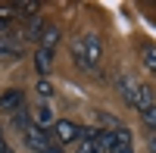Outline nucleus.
<instances>
[{"label":"nucleus","mask_w":156,"mask_h":153,"mask_svg":"<svg viewBox=\"0 0 156 153\" xmlns=\"http://www.w3.org/2000/svg\"><path fill=\"white\" fill-rule=\"evenodd\" d=\"M56 44H59V31H56V28H44V34H41V47L53 53V47H56Z\"/></svg>","instance_id":"nucleus-11"},{"label":"nucleus","mask_w":156,"mask_h":153,"mask_svg":"<svg viewBox=\"0 0 156 153\" xmlns=\"http://www.w3.org/2000/svg\"><path fill=\"white\" fill-rule=\"evenodd\" d=\"M78 153H100L97 144H87V141H78Z\"/></svg>","instance_id":"nucleus-16"},{"label":"nucleus","mask_w":156,"mask_h":153,"mask_svg":"<svg viewBox=\"0 0 156 153\" xmlns=\"http://www.w3.org/2000/svg\"><path fill=\"white\" fill-rule=\"evenodd\" d=\"M150 106H153V91H150L147 84H140V87H137V103H134V109H140V112H147Z\"/></svg>","instance_id":"nucleus-10"},{"label":"nucleus","mask_w":156,"mask_h":153,"mask_svg":"<svg viewBox=\"0 0 156 153\" xmlns=\"http://www.w3.org/2000/svg\"><path fill=\"white\" fill-rule=\"evenodd\" d=\"M125 153H131V150H125Z\"/></svg>","instance_id":"nucleus-21"},{"label":"nucleus","mask_w":156,"mask_h":153,"mask_svg":"<svg viewBox=\"0 0 156 153\" xmlns=\"http://www.w3.org/2000/svg\"><path fill=\"white\" fill-rule=\"evenodd\" d=\"M50 66H53V53H50V50H44V47H37V50H34V69L41 72V75H47Z\"/></svg>","instance_id":"nucleus-9"},{"label":"nucleus","mask_w":156,"mask_h":153,"mask_svg":"<svg viewBox=\"0 0 156 153\" xmlns=\"http://www.w3.org/2000/svg\"><path fill=\"white\" fill-rule=\"evenodd\" d=\"M140 116H144V122L150 125V128H156V103H153V106H150L147 112H140Z\"/></svg>","instance_id":"nucleus-14"},{"label":"nucleus","mask_w":156,"mask_h":153,"mask_svg":"<svg viewBox=\"0 0 156 153\" xmlns=\"http://www.w3.org/2000/svg\"><path fill=\"white\" fill-rule=\"evenodd\" d=\"M22 106H25L22 87H12V91L0 94V109H3V112H22Z\"/></svg>","instance_id":"nucleus-4"},{"label":"nucleus","mask_w":156,"mask_h":153,"mask_svg":"<svg viewBox=\"0 0 156 153\" xmlns=\"http://www.w3.org/2000/svg\"><path fill=\"white\" fill-rule=\"evenodd\" d=\"M53 112H50V106L47 103H41V106H37L34 109V125H37V128H41V131H47V128H53Z\"/></svg>","instance_id":"nucleus-7"},{"label":"nucleus","mask_w":156,"mask_h":153,"mask_svg":"<svg viewBox=\"0 0 156 153\" xmlns=\"http://www.w3.org/2000/svg\"><path fill=\"white\" fill-rule=\"evenodd\" d=\"M25 144H28L31 150H37V153H44L47 147H53V137H50L47 131H41L37 125H28V128H25Z\"/></svg>","instance_id":"nucleus-3"},{"label":"nucleus","mask_w":156,"mask_h":153,"mask_svg":"<svg viewBox=\"0 0 156 153\" xmlns=\"http://www.w3.org/2000/svg\"><path fill=\"white\" fill-rule=\"evenodd\" d=\"M12 19H16V12H12L9 6H3V9H0V34H6V31H9Z\"/></svg>","instance_id":"nucleus-12"},{"label":"nucleus","mask_w":156,"mask_h":153,"mask_svg":"<svg viewBox=\"0 0 156 153\" xmlns=\"http://www.w3.org/2000/svg\"><path fill=\"white\" fill-rule=\"evenodd\" d=\"M150 153H156V137H153V141H150Z\"/></svg>","instance_id":"nucleus-19"},{"label":"nucleus","mask_w":156,"mask_h":153,"mask_svg":"<svg viewBox=\"0 0 156 153\" xmlns=\"http://www.w3.org/2000/svg\"><path fill=\"white\" fill-rule=\"evenodd\" d=\"M115 84H119V91H122V97L128 100V103H137V87H140V81H134V78H128V75H122V78L119 81H115Z\"/></svg>","instance_id":"nucleus-6"},{"label":"nucleus","mask_w":156,"mask_h":153,"mask_svg":"<svg viewBox=\"0 0 156 153\" xmlns=\"http://www.w3.org/2000/svg\"><path fill=\"white\" fill-rule=\"evenodd\" d=\"M0 153H9V147H6V141H0Z\"/></svg>","instance_id":"nucleus-18"},{"label":"nucleus","mask_w":156,"mask_h":153,"mask_svg":"<svg viewBox=\"0 0 156 153\" xmlns=\"http://www.w3.org/2000/svg\"><path fill=\"white\" fill-rule=\"evenodd\" d=\"M44 153H62V150H59V147H56V144H53V147H47V150H44Z\"/></svg>","instance_id":"nucleus-17"},{"label":"nucleus","mask_w":156,"mask_h":153,"mask_svg":"<svg viewBox=\"0 0 156 153\" xmlns=\"http://www.w3.org/2000/svg\"><path fill=\"white\" fill-rule=\"evenodd\" d=\"M0 141H3V134H0Z\"/></svg>","instance_id":"nucleus-20"},{"label":"nucleus","mask_w":156,"mask_h":153,"mask_svg":"<svg viewBox=\"0 0 156 153\" xmlns=\"http://www.w3.org/2000/svg\"><path fill=\"white\" fill-rule=\"evenodd\" d=\"M100 53H103V44H100L97 34H84L72 44V56L78 62V69H84V72H90L100 62Z\"/></svg>","instance_id":"nucleus-1"},{"label":"nucleus","mask_w":156,"mask_h":153,"mask_svg":"<svg viewBox=\"0 0 156 153\" xmlns=\"http://www.w3.org/2000/svg\"><path fill=\"white\" fill-rule=\"evenodd\" d=\"M19 56H22V41L0 34V59H19Z\"/></svg>","instance_id":"nucleus-5"},{"label":"nucleus","mask_w":156,"mask_h":153,"mask_svg":"<svg viewBox=\"0 0 156 153\" xmlns=\"http://www.w3.org/2000/svg\"><path fill=\"white\" fill-rule=\"evenodd\" d=\"M78 131H81V125H75L72 119H56V122H53V141H56V144H72V141H78Z\"/></svg>","instance_id":"nucleus-2"},{"label":"nucleus","mask_w":156,"mask_h":153,"mask_svg":"<svg viewBox=\"0 0 156 153\" xmlns=\"http://www.w3.org/2000/svg\"><path fill=\"white\" fill-rule=\"evenodd\" d=\"M37 94H41V97H50V94H53V84H50V81H37Z\"/></svg>","instance_id":"nucleus-15"},{"label":"nucleus","mask_w":156,"mask_h":153,"mask_svg":"<svg viewBox=\"0 0 156 153\" xmlns=\"http://www.w3.org/2000/svg\"><path fill=\"white\" fill-rule=\"evenodd\" d=\"M97 150L100 153H115V131H106V128H100V134H97Z\"/></svg>","instance_id":"nucleus-8"},{"label":"nucleus","mask_w":156,"mask_h":153,"mask_svg":"<svg viewBox=\"0 0 156 153\" xmlns=\"http://www.w3.org/2000/svg\"><path fill=\"white\" fill-rule=\"evenodd\" d=\"M144 66L156 75V47H144Z\"/></svg>","instance_id":"nucleus-13"}]
</instances>
